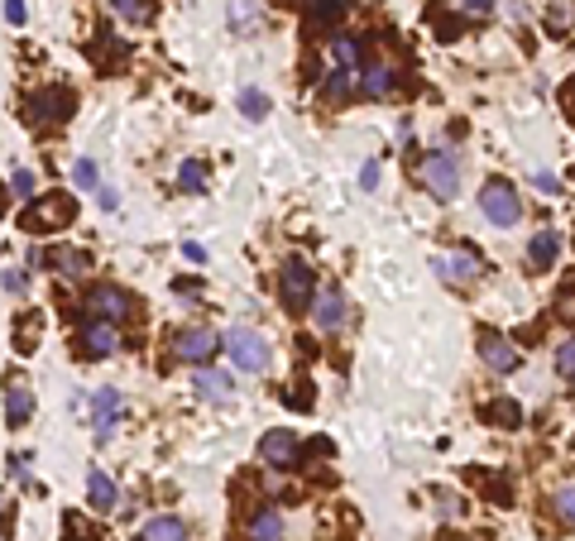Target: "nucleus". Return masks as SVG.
<instances>
[{"label": "nucleus", "instance_id": "nucleus-11", "mask_svg": "<svg viewBox=\"0 0 575 541\" xmlns=\"http://www.w3.org/2000/svg\"><path fill=\"white\" fill-rule=\"evenodd\" d=\"M480 359L494 374H513L518 369V345L509 336H499V331H480Z\"/></svg>", "mask_w": 575, "mask_h": 541}, {"label": "nucleus", "instance_id": "nucleus-41", "mask_svg": "<svg viewBox=\"0 0 575 541\" xmlns=\"http://www.w3.org/2000/svg\"><path fill=\"white\" fill-rule=\"evenodd\" d=\"M437 508H441V518H460V503H456L451 494H441V503H437Z\"/></svg>", "mask_w": 575, "mask_h": 541}, {"label": "nucleus", "instance_id": "nucleus-14", "mask_svg": "<svg viewBox=\"0 0 575 541\" xmlns=\"http://www.w3.org/2000/svg\"><path fill=\"white\" fill-rule=\"evenodd\" d=\"M125 398L116 393V388H96V402H91V426H96V441H110V432H116V417H120Z\"/></svg>", "mask_w": 575, "mask_h": 541}, {"label": "nucleus", "instance_id": "nucleus-33", "mask_svg": "<svg viewBox=\"0 0 575 541\" xmlns=\"http://www.w3.org/2000/svg\"><path fill=\"white\" fill-rule=\"evenodd\" d=\"M10 192H15L20 202H34V173H30V168H15V177H10Z\"/></svg>", "mask_w": 575, "mask_h": 541}, {"label": "nucleus", "instance_id": "nucleus-28", "mask_svg": "<svg viewBox=\"0 0 575 541\" xmlns=\"http://www.w3.org/2000/svg\"><path fill=\"white\" fill-rule=\"evenodd\" d=\"M116 15L135 20V24H149L153 20V0H116Z\"/></svg>", "mask_w": 575, "mask_h": 541}, {"label": "nucleus", "instance_id": "nucleus-9", "mask_svg": "<svg viewBox=\"0 0 575 541\" xmlns=\"http://www.w3.org/2000/svg\"><path fill=\"white\" fill-rule=\"evenodd\" d=\"M259 460L269 469H288L302 460V446H298V432L292 426H274V432L259 436Z\"/></svg>", "mask_w": 575, "mask_h": 541}, {"label": "nucleus", "instance_id": "nucleus-4", "mask_svg": "<svg viewBox=\"0 0 575 541\" xmlns=\"http://www.w3.org/2000/svg\"><path fill=\"white\" fill-rule=\"evenodd\" d=\"M423 187L431 192V197H441V202L460 197V159L446 154V149H431V154L423 159Z\"/></svg>", "mask_w": 575, "mask_h": 541}, {"label": "nucleus", "instance_id": "nucleus-43", "mask_svg": "<svg viewBox=\"0 0 575 541\" xmlns=\"http://www.w3.org/2000/svg\"><path fill=\"white\" fill-rule=\"evenodd\" d=\"M451 541H460V537H451Z\"/></svg>", "mask_w": 575, "mask_h": 541}, {"label": "nucleus", "instance_id": "nucleus-15", "mask_svg": "<svg viewBox=\"0 0 575 541\" xmlns=\"http://www.w3.org/2000/svg\"><path fill=\"white\" fill-rule=\"evenodd\" d=\"M556 254H561V235L556 230H537V235H532V240H527V263H532V269H556Z\"/></svg>", "mask_w": 575, "mask_h": 541}, {"label": "nucleus", "instance_id": "nucleus-12", "mask_svg": "<svg viewBox=\"0 0 575 541\" xmlns=\"http://www.w3.org/2000/svg\"><path fill=\"white\" fill-rule=\"evenodd\" d=\"M312 326L321 331V336H335V331L345 326V297L335 293V288L317 293V302H312Z\"/></svg>", "mask_w": 575, "mask_h": 541}, {"label": "nucleus", "instance_id": "nucleus-21", "mask_svg": "<svg viewBox=\"0 0 575 541\" xmlns=\"http://www.w3.org/2000/svg\"><path fill=\"white\" fill-rule=\"evenodd\" d=\"M87 498H91L96 512H110V508H116V484H110V475L91 469V475H87Z\"/></svg>", "mask_w": 575, "mask_h": 541}, {"label": "nucleus", "instance_id": "nucleus-10", "mask_svg": "<svg viewBox=\"0 0 575 541\" xmlns=\"http://www.w3.org/2000/svg\"><path fill=\"white\" fill-rule=\"evenodd\" d=\"M480 269L484 263L470 254V249H460V254H437L431 259V273H437L441 283H451V288H470L475 279H480Z\"/></svg>", "mask_w": 575, "mask_h": 541}, {"label": "nucleus", "instance_id": "nucleus-32", "mask_svg": "<svg viewBox=\"0 0 575 541\" xmlns=\"http://www.w3.org/2000/svg\"><path fill=\"white\" fill-rule=\"evenodd\" d=\"M552 508H556V518L566 522V527H575V489H561V494L552 498Z\"/></svg>", "mask_w": 575, "mask_h": 541}, {"label": "nucleus", "instance_id": "nucleus-16", "mask_svg": "<svg viewBox=\"0 0 575 541\" xmlns=\"http://www.w3.org/2000/svg\"><path fill=\"white\" fill-rule=\"evenodd\" d=\"M245 541H283V512L278 508H259L245 522Z\"/></svg>", "mask_w": 575, "mask_h": 541}, {"label": "nucleus", "instance_id": "nucleus-18", "mask_svg": "<svg viewBox=\"0 0 575 541\" xmlns=\"http://www.w3.org/2000/svg\"><path fill=\"white\" fill-rule=\"evenodd\" d=\"M394 82H398V73H394V67H384V63H364L360 67V91L364 96H388V91H394Z\"/></svg>", "mask_w": 575, "mask_h": 541}, {"label": "nucleus", "instance_id": "nucleus-40", "mask_svg": "<svg viewBox=\"0 0 575 541\" xmlns=\"http://www.w3.org/2000/svg\"><path fill=\"white\" fill-rule=\"evenodd\" d=\"M24 283H30V279H24L20 269H10V273H5V288H10V293H24Z\"/></svg>", "mask_w": 575, "mask_h": 541}, {"label": "nucleus", "instance_id": "nucleus-19", "mask_svg": "<svg viewBox=\"0 0 575 541\" xmlns=\"http://www.w3.org/2000/svg\"><path fill=\"white\" fill-rule=\"evenodd\" d=\"M139 541H187V527L178 518H149L139 527Z\"/></svg>", "mask_w": 575, "mask_h": 541}, {"label": "nucleus", "instance_id": "nucleus-37", "mask_svg": "<svg viewBox=\"0 0 575 541\" xmlns=\"http://www.w3.org/2000/svg\"><path fill=\"white\" fill-rule=\"evenodd\" d=\"M5 20L10 24H24V20H30V5H24V0H5Z\"/></svg>", "mask_w": 575, "mask_h": 541}, {"label": "nucleus", "instance_id": "nucleus-25", "mask_svg": "<svg viewBox=\"0 0 575 541\" xmlns=\"http://www.w3.org/2000/svg\"><path fill=\"white\" fill-rule=\"evenodd\" d=\"M331 48H335V63H341V73H350V67H364V48H360L355 34H335Z\"/></svg>", "mask_w": 575, "mask_h": 541}, {"label": "nucleus", "instance_id": "nucleus-24", "mask_svg": "<svg viewBox=\"0 0 575 541\" xmlns=\"http://www.w3.org/2000/svg\"><path fill=\"white\" fill-rule=\"evenodd\" d=\"M259 20H264L259 0H231V30H235V34L259 30Z\"/></svg>", "mask_w": 575, "mask_h": 541}, {"label": "nucleus", "instance_id": "nucleus-36", "mask_svg": "<svg viewBox=\"0 0 575 541\" xmlns=\"http://www.w3.org/2000/svg\"><path fill=\"white\" fill-rule=\"evenodd\" d=\"M39 326H44V322H39V316H30V322H24V336H15V340H20V350H24V355H30V350H34V340H39Z\"/></svg>", "mask_w": 575, "mask_h": 541}, {"label": "nucleus", "instance_id": "nucleus-27", "mask_svg": "<svg viewBox=\"0 0 575 541\" xmlns=\"http://www.w3.org/2000/svg\"><path fill=\"white\" fill-rule=\"evenodd\" d=\"M571 24H575V5H571V0H552V5H546V30L566 34Z\"/></svg>", "mask_w": 575, "mask_h": 541}, {"label": "nucleus", "instance_id": "nucleus-34", "mask_svg": "<svg viewBox=\"0 0 575 541\" xmlns=\"http://www.w3.org/2000/svg\"><path fill=\"white\" fill-rule=\"evenodd\" d=\"M327 96H331V101H345V96H350V73L335 67V73L327 77Z\"/></svg>", "mask_w": 575, "mask_h": 541}, {"label": "nucleus", "instance_id": "nucleus-22", "mask_svg": "<svg viewBox=\"0 0 575 541\" xmlns=\"http://www.w3.org/2000/svg\"><path fill=\"white\" fill-rule=\"evenodd\" d=\"M34 412V393H30V383H10V393H5V417L10 426H20L24 417Z\"/></svg>", "mask_w": 575, "mask_h": 541}, {"label": "nucleus", "instance_id": "nucleus-31", "mask_svg": "<svg viewBox=\"0 0 575 541\" xmlns=\"http://www.w3.org/2000/svg\"><path fill=\"white\" fill-rule=\"evenodd\" d=\"M556 374H561V379H575V340L556 345Z\"/></svg>", "mask_w": 575, "mask_h": 541}, {"label": "nucleus", "instance_id": "nucleus-1", "mask_svg": "<svg viewBox=\"0 0 575 541\" xmlns=\"http://www.w3.org/2000/svg\"><path fill=\"white\" fill-rule=\"evenodd\" d=\"M73 220H77V202L63 197V192H48V197H34L30 206H24L20 226L44 235V230H58V226H73Z\"/></svg>", "mask_w": 575, "mask_h": 541}, {"label": "nucleus", "instance_id": "nucleus-42", "mask_svg": "<svg viewBox=\"0 0 575 541\" xmlns=\"http://www.w3.org/2000/svg\"><path fill=\"white\" fill-rule=\"evenodd\" d=\"M24 465H30V460H24V455H15V460H10V475H15V479H24V475H30Z\"/></svg>", "mask_w": 575, "mask_h": 541}, {"label": "nucleus", "instance_id": "nucleus-35", "mask_svg": "<svg viewBox=\"0 0 575 541\" xmlns=\"http://www.w3.org/2000/svg\"><path fill=\"white\" fill-rule=\"evenodd\" d=\"M73 177H77V187H96V163H91V159H77Z\"/></svg>", "mask_w": 575, "mask_h": 541}, {"label": "nucleus", "instance_id": "nucleus-29", "mask_svg": "<svg viewBox=\"0 0 575 541\" xmlns=\"http://www.w3.org/2000/svg\"><path fill=\"white\" fill-rule=\"evenodd\" d=\"M240 110H245L249 120H264V116H269V96H264L259 87H245L240 91Z\"/></svg>", "mask_w": 575, "mask_h": 541}, {"label": "nucleus", "instance_id": "nucleus-3", "mask_svg": "<svg viewBox=\"0 0 575 541\" xmlns=\"http://www.w3.org/2000/svg\"><path fill=\"white\" fill-rule=\"evenodd\" d=\"M278 297H283L288 312H307L317 302V273L307 259H288L283 273H278Z\"/></svg>", "mask_w": 575, "mask_h": 541}, {"label": "nucleus", "instance_id": "nucleus-20", "mask_svg": "<svg viewBox=\"0 0 575 541\" xmlns=\"http://www.w3.org/2000/svg\"><path fill=\"white\" fill-rule=\"evenodd\" d=\"M480 417L489 426H518V422H523V408H518L513 398H494V402H484V408H480Z\"/></svg>", "mask_w": 575, "mask_h": 541}, {"label": "nucleus", "instance_id": "nucleus-6", "mask_svg": "<svg viewBox=\"0 0 575 541\" xmlns=\"http://www.w3.org/2000/svg\"><path fill=\"white\" fill-rule=\"evenodd\" d=\"M168 350H173V359H187V365H206L221 350V336L212 326H182L168 336Z\"/></svg>", "mask_w": 575, "mask_h": 541}, {"label": "nucleus", "instance_id": "nucleus-26", "mask_svg": "<svg viewBox=\"0 0 575 541\" xmlns=\"http://www.w3.org/2000/svg\"><path fill=\"white\" fill-rule=\"evenodd\" d=\"M178 187H182V192H192V197H202V192H206V173H202V163H197V159H187V163L178 168Z\"/></svg>", "mask_w": 575, "mask_h": 541}, {"label": "nucleus", "instance_id": "nucleus-23", "mask_svg": "<svg viewBox=\"0 0 575 541\" xmlns=\"http://www.w3.org/2000/svg\"><path fill=\"white\" fill-rule=\"evenodd\" d=\"M197 393H202L206 402H226V398H231V374L202 369V374H197Z\"/></svg>", "mask_w": 575, "mask_h": 541}, {"label": "nucleus", "instance_id": "nucleus-38", "mask_svg": "<svg viewBox=\"0 0 575 541\" xmlns=\"http://www.w3.org/2000/svg\"><path fill=\"white\" fill-rule=\"evenodd\" d=\"M360 187H364V192H374V187H379V163H374V159L364 163V173H360Z\"/></svg>", "mask_w": 575, "mask_h": 541}, {"label": "nucleus", "instance_id": "nucleus-2", "mask_svg": "<svg viewBox=\"0 0 575 541\" xmlns=\"http://www.w3.org/2000/svg\"><path fill=\"white\" fill-rule=\"evenodd\" d=\"M221 345L231 350L235 369H245V374H264V369H269V340H264L255 326H231L226 336H221Z\"/></svg>", "mask_w": 575, "mask_h": 541}, {"label": "nucleus", "instance_id": "nucleus-13", "mask_svg": "<svg viewBox=\"0 0 575 541\" xmlns=\"http://www.w3.org/2000/svg\"><path fill=\"white\" fill-rule=\"evenodd\" d=\"M77 345H82V355H87V359H106V355L120 350V336H116V326H110V322H87V326H82V336H77Z\"/></svg>", "mask_w": 575, "mask_h": 541}, {"label": "nucleus", "instance_id": "nucleus-5", "mask_svg": "<svg viewBox=\"0 0 575 541\" xmlns=\"http://www.w3.org/2000/svg\"><path fill=\"white\" fill-rule=\"evenodd\" d=\"M480 211L494 220V226H518V220H523V197H518L513 183H503V177H489L484 192H480Z\"/></svg>", "mask_w": 575, "mask_h": 541}, {"label": "nucleus", "instance_id": "nucleus-8", "mask_svg": "<svg viewBox=\"0 0 575 541\" xmlns=\"http://www.w3.org/2000/svg\"><path fill=\"white\" fill-rule=\"evenodd\" d=\"M73 106H77V96L73 91H58V87H48V91H39L30 96V125L34 130H48V125H63L67 116H73Z\"/></svg>", "mask_w": 575, "mask_h": 541}, {"label": "nucleus", "instance_id": "nucleus-7", "mask_svg": "<svg viewBox=\"0 0 575 541\" xmlns=\"http://www.w3.org/2000/svg\"><path fill=\"white\" fill-rule=\"evenodd\" d=\"M87 312H91V322H125V316L135 312V297H130V288H120V283H96L91 293H87Z\"/></svg>", "mask_w": 575, "mask_h": 541}, {"label": "nucleus", "instance_id": "nucleus-39", "mask_svg": "<svg viewBox=\"0 0 575 541\" xmlns=\"http://www.w3.org/2000/svg\"><path fill=\"white\" fill-rule=\"evenodd\" d=\"M460 10H466V15H489L494 0H460Z\"/></svg>", "mask_w": 575, "mask_h": 541}, {"label": "nucleus", "instance_id": "nucleus-30", "mask_svg": "<svg viewBox=\"0 0 575 541\" xmlns=\"http://www.w3.org/2000/svg\"><path fill=\"white\" fill-rule=\"evenodd\" d=\"M302 5H307V15H312V20L321 24V20H341L345 0H302Z\"/></svg>", "mask_w": 575, "mask_h": 541}, {"label": "nucleus", "instance_id": "nucleus-17", "mask_svg": "<svg viewBox=\"0 0 575 541\" xmlns=\"http://www.w3.org/2000/svg\"><path fill=\"white\" fill-rule=\"evenodd\" d=\"M44 259L63 273V279H73V283L91 273V254H82V249H53V254H44Z\"/></svg>", "mask_w": 575, "mask_h": 541}]
</instances>
